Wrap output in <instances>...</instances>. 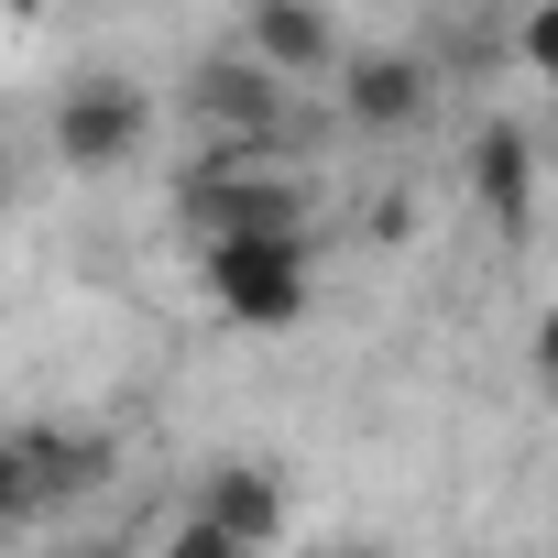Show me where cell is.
Returning a JSON list of instances; mask_svg holds the SVG:
<instances>
[{
	"mask_svg": "<svg viewBox=\"0 0 558 558\" xmlns=\"http://www.w3.org/2000/svg\"><path fill=\"white\" fill-rule=\"evenodd\" d=\"M175 208H186L197 252H219V241H307V175L263 165V154H197Z\"/></svg>",
	"mask_w": 558,
	"mask_h": 558,
	"instance_id": "1",
	"label": "cell"
},
{
	"mask_svg": "<svg viewBox=\"0 0 558 558\" xmlns=\"http://www.w3.org/2000/svg\"><path fill=\"white\" fill-rule=\"evenodd\" d=\"M186 121L208 132V154H263V165L296 143L286 77H274V66H252V56H208V66L186 77Z\"/></svg>",
	"mask_w": 558,
	"mask_h": 558,
	"instance_id": "2",
	"label": "cell"
},
{
	"mask_svg": "<svg viewBox=\"0 0 558 558\" xmlns=\"http://www.w3.org/2000/svg\"><path fill=\"white\" fill-rule=\"evenodd\" d=\"M110 482V438H77V427H12L0 438V514L34 525L56 514L66 493H99Z\"/></svg>",
	"mask_w": 558,
	"mask_h": 558,
	"instance_id": "3",
	"label": "cell"
},
{
	"mask_svg": "<svg viewBox=\"0 0 558 558\" xmlns=\"http://www.w3.org/2000/svg\"><path fill=\"white\" fill-rule=\"evenodd\" d=\"M197 274H208L219 318H241V329H296L307 318V241H219Z\"/></svg>",
	"mask_w": 558,
	"mask_h": 558,
	"instance_id": "4",
	"label": "cell"
},
{
	"mask_svg": "<svg viewBox=\"0 0 558 558\" xmlns=\"http://www.w3.org/2000/svg\"><path fill=\"white\" fill-rule=\"evenodd\" d=\"M143 143H154V99H143L132 77H110V66H99V77H66V88H56V154H66L77 175L132 165Z\"/></svg>",
	"mask_w": 558,
	"mask_h": 558,
	"instance_id": "5",
	"label": "cell"
},
{
	"mask_svg": "<svg viewBox=\"0 0 558 558\" xmlns=\"http://www.w3.org/2000/svg\"><path fill=\"white\" fill-rule=\"evenodd\" d=\"M241 56L274 66V77H340V23L307 12V0H252V23H241Z\"/></svg>",
	"mask_w": 558,
	"mask_h": 558,
	"instance_id": "6",
	"label": "cell"
},
{
	"mask_svg": "<svg viewBox=\"0 0 558 558\" xmlns=\"http://www.w3.org/2000/svg\"><path fill=\"white\" fill-rule=\"evenodd\" d=\"M186 514H197V525H219L230 547H252V558H263V547H274V525H286V482H274L263 460H219V471L197 482V504H186Z\"/></svg>",
	"mask_w": 558,
	"mask_h": 558,
	"instance_id": "7",
	"label": "cell"
},
{
	"mask_svg": "<svg viewBox=\"0 0 558 558\" xmlns=\"http://www.w3.org/2000/svg\"><path fill=\"white\" fill-rule=\"evenodd\" d=\"M427 88H438V66L427 56H351L340 66V110H351V132H405L416 110H427Z\"/></svg>",
	"mask_w": 558,
	"mask_h": 558,
	"instance_id": "8",
	"label": "cell"
},
{
	"mask_svg": "<svg viewBox=\"0 0 558 558\" xmlns=\"http://www.w3.org/2000/svg\"><path fill=\"white\" fill-rule=\"evenodd\" d=\"M471 186H482L493 230L525 241V219H536V143H525V121H482V143H471Z\"/></svg>",
	"mask_w": 558,
	"mask_h": 558,
	"instance_id": "9",
	"label": "cell"
},
{
	"mask_svg": "<svg viewBox=\"0 0 558 558\" xmlns=\"http://www.w3.org/2000/svg\"><path fill=\"white\" fill-rule=\"evenodd\" d=\"M514 56H525L536 77H558V12H525V34H514Z\"/></svg>",
	"mask_w": 558,
	"mask_h": 558,
	"instance_id": "10",
	"label": "cell"
},
{
	"mask_svg": "<svg viewBox=\"0 0 558 558\" xmlns=\"http://www.w3.org/2000/svg\"><path fill=\"white\" fill-rule=\"evenodd\" d=\"M165 558H252V547H230V536H219V525H197V514H186V525H175V536H165Z\"/></svg>",
	"mask_w": 558,
	"mask_h": 558,
	"instance_id": "11",
	"label": "cell"
},
{
	"mask_svg": "<svg viewBox=\"0 0 558 558\" xmlns=\"http://www.w3.org/2000/svg\"><path fill=\"white\" fill-rule=\"evenodd\" d=\"M536 373H547V384H558V307H547V318H536Z\"/></svg>",
	"mask_w": 558,
	"mask_h": 558,
	"instance_id": "12",
	"label": "cell"
},
{
	"mask_svg": "<svg viewBox=\"0 0 558 558\" xmlns=\"http://www.w3.org/2000/svg\"><path fill=\"white\" fill-rule=\"evenodd\" d=\"M56 558H99V547H56Z\"/></svg>",
	"mask_w": 558,
	"mask_h": 558,
	"instance_id": "13",
	"label": "cell"
}]
</instances>
